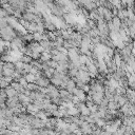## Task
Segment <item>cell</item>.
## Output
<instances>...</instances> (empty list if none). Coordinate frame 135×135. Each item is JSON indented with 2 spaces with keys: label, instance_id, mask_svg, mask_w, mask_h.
<instances>
[{
  "label": "cell",
  "instance_id": "cell-1",
  "mask_svg": "<svg viewBox=\"0 0 135 135\" xmlns=\"http://www.w3.org/2000/svg\"><path fill=\"white\" fill-rule=\"evenodd\" d=\"M35 84L38 85V86L41 87V88H48L49 85L51 84V81H50V78L46 77V75H42L41 77H39V78L36 79Z\"/></svg>",
  "mask_w": 135,
  "mask_h": 135
},
{
  "label": "cell",
  "instance_id": "cell-2",
  "mask_svg": "<svg viewBox=\"0 0 135 135\" xmlns=\"http://www.w3.org/2000/svg\"><path fill=\"white\" fill-rule=\"evenodd\" d=\"M51 59H52V54H51L50 52H48V51L42 52L41 55H40V58H39V60H40L41 62H48V61L51 60Z\"/></svg>",
  "mask_w": 135,
  "mask_h": 135
},
{
  "label": "cell",
  "instance_id": "cell-3",
  "mask_svg": "<svg viewBox=\"0 0 135 135\" xmlns=\"http://www.w3.org/2000/svg\"><path fill=\"white\" fill-rule=\"evenodd\" d=\"M4 90H6V92H7L8 98H12V97H14V96H17V95H18V93H19V92H17L14 88H12L11 86H9L8 88H6Z\"/></svg>",
  "mask_w": 135,
  "mask_h": 135
},
{
  "label": "cell",
  "instance_id": "cell-4",
  "mask_svg": "<svg viewBox=\"0 0 135 135\" xmlns=\"http://www.w3.org/2000/svg\"><path fill=\"white\" fill-rule=\"evenodd\" d=\"M112 23L115 28V30H120L121 29V19L118 17V16H114L113 19H112Z\"/></svg>",
  "mask_w": 135,
  "mask_h": 135
},
{
  "label": "cell",
  "instance_id": "cell-5",
  "mask_svg": "<svg viewBox=\"0 0 135 135\" xmlns=\"http://www.w3.org/2000/svg\"><path fill=\"white\" fill-rule=\"evenodd\" d=\"M38 111H39L38 107H36L34 103H30V105L27 107V112L30 113V114H32V115H35Z\"/></svg>",
  "mask_w": 135,
  "mask_h": 135
},
{
  "label": "cell",
  "instance_id": "cell-6",
  "mask_svg": "<svg viewBox=\"0 0 135 135\" xmlns=\"http://www.w3.org/2000/svg\"><path fill=\"white\" fill-rule=\"evenodd\" d=\"M11 87L14 88V89H15L17 92H19V93H22V92L24 91V89H25V88H23L19 82H16V81H13V82L11 84Z\"/></svg>",
  "mask_w": 135,
  "mask_h": 135
},
{
  "label": "cell",
  "instance_id": "cell-7",
  "mask_svg": "<svg viewBox=\"0 0 135 135\" xmlns=\"http://www.w3.org/2000/svg\"><path fill=\"white\" fill-rule=\"evenodd\" d=\"M3 76H10V77H13L14 74H15V70H12V69H6L3 68V72H2Z\"/></svg>",
  "mask_w": 135,
  "mask_h": 135
},
{
  "label": "cell",
  "instance_id": "cell-8",
  "mask_svg": "<svg viewBox=\"0 0 135 135\" xmlns=\"http://www.w3.org/2000/svg\"><path fill=\"white\" fill-rule=\"evenodd\" d=\"M33 37H34V41L40 42L43 39V34L39 33V32H35V33H33Z\"/></svg>",
  "mask_w": 135,
  "mask_h": 135
},
{
  "label": "cell",
  "instance_id": "cell-9",
  "mask_svg": "<svg viewBox=\"0 0 135 135\" xmlns=\"http://www.w3.org/2000/svg\"><path fill=\"white\" fill-rule=\"evenodd\" d=\"M24 77H25V79H27V81H28L29 84H33V82L36 81V76H35L34 74L29 73V74H27Z\"/></svg>",
  "mask_w": 135,
  "mask_h": 135
},
{
  "label": "cell",
  "instance_id": "cell-10",
  "mask_svg": "<svg viewBox=\"0 0 135 135\" xmlns=\"http://www.w3.org/2000/svg\"><path fill=\"white\" fill-rule=\"evenodd\" d=\"M20 61H22L23 63H31L33 61V58L31 56H29V55H23Z\"/></svg>",
  "mask_w": 135,
  "mask_h": 135
},
{
  "label": "cell",
  "instance_id": "cell-11",
  "mask_svg": "<svg viewBox=\"0 0 135 135\" xmlns=\"http://www.w3.org/2000/svg\"><path fill=\"white\" fill-rule=\"evenodd\" d=\"M3 68H6V69H12V70H15V63H14V62H4Z\"/></svg>",
  "mask_w": 135,
  "mask_h": 135
},
{
  "label": "cell",
  "instance_id": "cell-12",
  "mask_svg": "<svg viewBox=\"0 0 135 135\" xmlns=\"http://www.w3.org/2000/svg\"><path fill=\"white\" fill-rule=\"evenodd\" d=\"M18 82H19L23 88H25V89H27V87H28V85H29V82L27 81V79H25V77H24V76H22V77L19 79V81H18Z\"/></svg>",
  "mask_w": 135,
  "mask_h": 135
},
{
  "label": "cell",
  "instance_id": "cell-13",
  "mask_svg": "<svg viewBox=\"0 0 135 135\" xmlns=\"http://www.w3.org/2000/svg\"><path fill=\"white\" fill-rule=\"evenodd\" d=\"M9 86H11V84L10 82H8V81H6V80H1V85H0V88L1 89H6V88H8Z\"/></svg>",
  "mask_w": 135,
  "mask_h": 135
},
{
  "label": "cell",
  "instance_id": "cell-14",
  "mask_svg": "<svg viewBox=\"0 0 135 135\" xmlns=\"http://www.w3.org/2000/svg\"><path fill=\"white\" fill-rule=\"evenodd\" d=\"M1 56H2V53H1V52H0V58H1Z\"/></svg>",
  "mask_w": 135,
  "mask_h": 135
},
{
  "label": "cell",
  "instance_id": "cell-15",
  "mask_svg": "<svg viewBox=\"0 0 135 135\" xmlns=\"http://www.w3.org/2000/svg\"><path fill=\"white\" fill-rule=\"evenodd\" d=\"M1 80H2V79H0V85H1Z\"/></svg>",
  "mask_w": 135,
  "mask_h": 135
},
{
  "label": "cell",
  "instance_id": "cell-16",
  "mask_svg": "<svg viewBox=\"0 0 135 135\" xmlns=\"http://www.w3.org/2000/svg\"><path fill=\"white\" fill-rule=\"evenodd\" d=\"M91 135H94V134H91Z\"/></svg>",
  "mask_w": 135,
  "mask_h": 135
},
{
  "label": "cell",
  "instance_id": "cell-17",
  "mask_svg": "<svg viewBox=\"0 0 135 135\" xmlns=\"http://www.w3.org/2000/svg\"><path fill=\"white\" fill-rule=\"evenodd\" d=\"M0 62H1V60H0Z\"/></svg>",
  "mask_w": 135,
  "mask_h": 135
}]
</instances>
